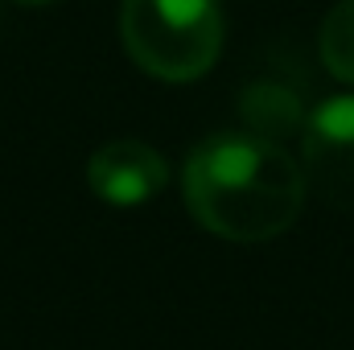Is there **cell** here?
<instances>
[{
  "mask_svg": "<svg viewBox=\"0 0 354 350\" xmlns=\"http://www.w3.org/2000/svg\"><path fill=\"white\" fill-rule=\"evenodd\" d=\"M305 169L268 136L218 132L181 169L189 214L218 239L264 243L284 235L305 206Z\"/></svg>",
  "mask_w": 354,
  "mask_h": 350,
  "instance_id": "cell-1",
  "label": "cell"
},
{
  "mask_svg": "<svg viewBox=\"0 0 354 350\" xmlns=\"http://www.w3.org/2000/svg\"><path fill=\"white\" fill-rule=\"evenodd\" d=\"M120 42L145 75L161 83H194L223 50L218 0H124Z\"/></svg>",
  "mask_w": 354,
  "mask_h": 350,
  "instance_id": "cell-2",
  "label": "cell"
},
{
  "mask_svg": "<svg viewBox=\"0 0 354 350\" xmlns=\"http://www.w3.org/2000/svg\"><path fill=\"white\" fill-rule=\"evenodd\" d=\"M301 169L322 202L354 210V95L326 99L305 120Z\"/></svg>",
  "mask_w": 354,
  "mask_h": 350,
  "instance_id": "cell-3",
  "label": "cell"
},
{
  "mask_svg": "<svg viewBox=\"0 0 354 350\" xmlns=\"http://www.w3.org/2000/svg\"><path fill=\"white\" fill-rule=\"evenodd\" d=\"M169 181L165 157L145 140H111L87 161V185L107 206H145Z\"/></svg>",
  "mask_w": 354,
  "mask_h": 350,
  "instance_id": "cell-4",
  "label": "cell"
},
{
  "mask_svg": "<svg viewBox=\"0 0 354 350\" xmlns=\"http://www.w3.org/2000/svg\"><path fill=\"white\" fill-rule=\"evenodd\" d=\"M239 111L248 120V128L256 136H268V140H280L288 132H297L305 124V111H301V99L280 83H256V87L243 91L239 99Z\"/></svg>",
  "mask_w": 354,
  "mask_h": 350,
  "instance_id": "cell-5",
  "label": "cell"
},
{
  "mask_svg": "<svg viewBox=\"0 0 354 350\" xmlns=\"http://www.w3.org/2000/svg\"><path fill=\"white\" fill-rule=\"evenodd\" d=\"M317 50H322V62L334 79L354 83V0H338L326 12L322 33H317Z\"/></svg>",
  "mask_w": 354,
  "mask_h": 350,
  "instance_id": "cell-6",
  "label": "cell"
},
{
  "mask_svg": "<svg viewBox=\"0 0 354 350\" xmlns=\"http://www.w3.org/2000/svg\"><path fill=\"white\" fill-rule=\"evenodd\" d=\"M21 4H54V0H21Z\"/></svg>",
  "mask_w": 354,
  "mask_h": 350,
  "instance_id": "cell-7",
  "label": "cell"
}]
</instances>
